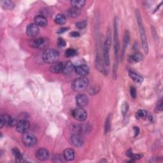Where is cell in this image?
Segmentation results:
<instances>
[{
    "mask_svg": "<svg viewBox=\"0 0 163 163\" xmlns=\"http://www.w3.org/2000/svg\"><path fill=\"white\" fill-rule=\"evenodd\" d=\"M1 5L4 9L8 10H12L14 8V6H15L14 3L12 1H9V0H3V1H1Z\"/></svg>",
    "mask_w": 163,
    "mask_h": 163,
    "instance_id": "23",
    "label": "cell"
},
{
    "mask_svg": "<svg viewBox=\"0 0 163 163\" xmlns=\"http://www.w3.org/2000/svg\"><path fill=\"white\" fill-rule=\"evenodd\" d=\"M42 58L47 64H54L59 60V54L54 49H47L44 52Z\"/></svg>",
    "mask_w": 163,
    "mask_h": 163,
    "instance_id": "4",
    "label": "cell"
},
{
    "mask_svg": "<svg viewBox=\"0 0 163 163\" xmlns=\"http://www.w3.org/2000/svg\"><path fill=\"white\" fill-rule=\"evenodd\" d=\"M89 80L85 76H81L75 79L72 85L73 90L76 92H81L86 90L89 86Z\"/></svg>",
    "mask_w": 163,
    "mask_h": 163,
    "instance_id": "5",
    "label": "cell"
},
{
    "mask_svg": "<svg viewBox=\"0 0 163 163\" xmlns=\"http://www.w3.org/2000/svg\"><path fill=\"white\" fill-rule=\"evenodd\" d=\"M76 54V51L73 48H68L65 52V55L67 58L73 57Z\"/></svg>",
    "mask_w": 163,
    "mask_h": 163,
    "instance_id": "30",
    "label": "cell"
},
{
    "mask_svg": "<svg viewBox=\"0 0 163 163\" xmlns=\"http://www.w3.org/2000/svg\"><path fill=\"white\" fill-rule=\"evenodd\" d=\"M127 111H128V105H127L126 103H124L122 105V113L124 116L126 114Z\"/></svg>",
    "mask_w": 163,
    "mask_h": 163,
    "instance_id": "33",
    "label": "cell"
},
{
    "mask_svg": "<svg viewBox=\"0 0 163 163\" xmlns=\"http://www.w3.org/2000/svg\"><path fill=\"white\" fill-rule=\"evenodd\" d=\"M75 70V67L71 61H68L65 65H64L62 73L64 75L68 76L72 75Z\"/></svg>",
    "mask_w": 163,
    "mask_h": 163,
    "instance_id": "14",
    "label": "cell"
},
{
    "mask_svg": "<svg viewBox=\"0 0 163 163\" xmlns=\"http://www.w3.org/2000/svg\"><path fill=\"white\" fill-rule=\"evenodd\" d=\"M46 40L44 38H34L33 40H30L29 45L31 47L38 48L43 47L46 44Z\"/></svg>",
    "mask_w": 163,
    "mask_h": 163,
    "instance_id": "12",
    "label": "cell"
},
{
    "mask_svg": "<svg viewBox=\"0 0 163 163\" xmlns=\"http://www.w3.org/2000/svg\"><path fill=\"white\" fill-rule=\"evenodd\" d=\"M76 104L79 107L83 108L88 104L89 99L87 96L84 94H79L76 96L75 97Z\"/></svg>",
    "mask_w": 163,
    "mask_h": 163,
    "instance_id": "11",
    "label": "cell"
},
{
    "mask_svg": "<svg viewBox=\"0 0 163 163\" xmlns=\"http://www.w3.org/2000/svg\"><path fill=\"white\" fill-rule=\"evenodd\" d=\"M113 49H114L115 54V68L118 65V58H119V32H118V20L115 18L113 23Z\"/></svg>",
    "mask_w": 163,
    "mask_h": 163,
    "instance_id": "3",
    "label": "cell"
},
{
    "mask_svg": "<svg viewBox=\"0 0 163 163\" xmlns=\"http://www.w3.org/2000/svg\"><path fill=\"white\" fill-rule=\"evenodd\" d=\"M110 127H111V117L110 115H108L106 119V122L105 124V133L106 134L108 133V132L110 130Z\"/></svg>",
    "mask_w": 163,
    "mask_h": 163,
    "instance_id": "29",
    "label": "cell"
},
{
    "mask_svg": "<svg viewBox=\"0 0 163 163\" xmlns=\"http://www.w3.org/2000/svg\"><path fill=\"white\" fill-rule=\"evenodd\" d=\"M75 151L72 148H67L63 152V157L67 161H72L75 159Z\"/></svg>",
    "mask_w": 163,
    "mask_h": 163,
    "instance_id": "17",
    "label": "cell"
},
{
    "mask_svg": "<svg viewBox=\"0 0 163 163\" xmlns=\"http://www.w3.org/2000/svg\"><path fill=\"white\" fill-rule=\"evenodd\" d=\"M30 127V122L26 119H21L16 125L17 131L19 133H24L27 131Z\"/></svg>",
    "mask_w": 163,
    "mask_h": 163,
    "instance_id": "10",
    "label": "cell"
},
{
    "mask_svg": "<svg viewBox=\"0 0 163 163\" xmlns=\"http://www.w3.org/2000/svg\"><path fill=\"white\" fill-rule=\"evenodd\" d=\"M70 36L72 37L76 38V37H80V33L77 31H73L70 33Z\"/></svg>",
    "mask_w": 163,
    "mask_h": 163,
    "instance_id": "37",
    "label": "cell"
},
{
    "mask_svg": "<svg viewBox=\"0 0 163 163\" xmlns=\"http://www.w3.org/2000/svg\"><path fill=\"white\" fill-rule=\"evenodd\" d=\"M22 140L23 144L27 147H33L37 142V138L36 136L33 133L27 131L23 133Z\"/></svg>",
    "mask_w": 163,
    "mask_h": 163,
    "instance_id": "6",
    "label": "cell"
},
{
    "mask_svg": "<svg viewBox=\"0 0 163 163\" xmlns=\"http://www.w3.org/2000/svg\"><path fill=\"white\" fill-rule=\"evenodd\" d=\"M163 108V104H162V100H161L158 101L157 106H156V109L158 111H162Z\"/></svg>",
    "mask_w": 163,
    "mask_h": 163,
    "instance_id": "35",
    "label": "cell"
},
{
    "mask_svg": "<svg viewBox=\"0 0 163 163\" xmlns=\"http://www.w3.org/2000/svg\"><path fill=\"white\" fill-rule=\"evenodd\" d=\"M58 45L61 47H64L66 46V41L65 40L61 38H59L58 40Z\"/></svg>",
    "mask_w": 163,
    "mask_h": 163,
    "instance_id": "34",
    "label": "cell"
},
{
    "mask_svg": "<svg viewBox=\"0 0 163 163\" xmlns=\"http://www.w3.org/2000/svg\"><path fill=\"white\" fill-rule=\"evenodd\" d=\"M136 117L138 119H145L147 117V112L144 110H139L136 113Z\"/></svg>",
    "mask_w": 163,
    "mask_h": 163,
    "instance_id": "28",
    "label": "cell"
},
{
    "mask_svg": "<svg viewBox=\"0 0 163 163\" xmlns=\"http://www.w3.org/2000/svg\"><path fill=\"white\" fill-rule=\"evenodd\" d=\"M126 155H127V156H128L129 158H131V157L133 156V152L131 151V150H128V151H127V152H126Z\"/></svg>",
    "mask_w": 163,
    "mask_h": 163,
    "instance_id": "39",
    "label": "cell"
},
{
    "mask_svg": "<svg viewBox=\"0 0 163 163\" xmlns=\"http://www.w3.org/2000/svg\"><path fill=\"white\" fill-rule=\"evenodd\" d=\"M70 3L72 7L80 9L86 4V1L84 0H72L70 2Z\"/></svg>",
    "mask_w": 163,
    "mask_h": 163,
    "instance_id": "26",
    "label": "cell"
},
{
    "mask_svg": "<svg viewBox=\"0 0 163 163\" xmlns=\"http://www.w3.org/2000/svg\"><path fill=\"white\" fill-rule=\"evenodd\" d=\"M136 17L137 19V23L138 25V28L140 33V38L141 40V44H142V47L144 50V52L146 54L148 52V45L147 42V39L146 37V34L144 29V26L142 23V19H141L140 12L137 10L136 11Z\"/></svg>",
    "mask_w": 163,
    "mask_h": 163,
    "instance_id": "1",
    "label": "cell"
},
{
    "mask_svg": "<svg viewBox=\"0 0 163 163\" xmlns=\"http://www.w3.org/2000/svg\"><path fill=\"white\" fill-rule=\"evenodd\" d=\"M75 72L81 76H86L89 73V68L86 65H81L75 68Z\"/></svg>",
    "mask_w": 163,
    "mask_h": 163,
    "instance_id": "15",
    "label": "cell"
},
{
    "mask_svg": "<svg viewBox=\"0 0 163 163\" xmlns=\"http://www.w3.org/2000/svg\"><path fill=\"white\" fill-rule=\"evenodd\" d=\"M54 21L56 24H59V25H63L65 24L66 22V18L65 15L63 14H58L54 19Z\"/></svg>",
    "mask_w": 163,
    "mask_h": 163,
    "instance_id": "25",
    "label": "cell"
},
{
    "mask_svg": "<svg viewBox=\"0 0 163 163\" xmlns=\"http://www.w3.org/2000/svg\"><path fill=\"white\" fill-rule=\"evenodd\" d=\"M39 27L35 23L30 24L27 26L26 33L28 37L31 38H35L39 34Z\"/></svg>",
    "mask_w": 163,
    "mask_h": 163,
    "instance_id": "9",
    "label": "cell"
},
{
    "mask_svg": "<svg viewBox=\"0 0 163 163\" xmlns=\"http://www.w3.org/2000/svg\"><path fill=\"white\" fill-rule=\"evenodd\" d=\"M130 94L132 98L135 99L136 97V89L134 86H131L130 87Z\"/></svg>",
    "mask_w": 163,
    "mask_h": 163,
    "instance_id": "32",
    "label": "cell"
},
{
    "mask_svg": "<svg viewBox=\"0 0 163 163\" xmlns=\"http://www.w3.org/2000/svg\"><path fill=\"white\" fill-rule=\"evenodd\" d=\"M63 68H64V65L62 62H57L54 64H52V65L50 68V70L52 73H60L62 72Z\"/></svg>",
    "mask_w": 163,
    "mask_h": 163,
    "instance_id": "19",
    "label": "cell"
},
{
    "mask_svg": "<svg viewBox=\"0 0 163 163\" xmlns=\"http://www.w3.org/2000/svg\"><path fill=\"white\" fill-rule=\"evenodd\" d=\"M144 59L143 54L140 52H136L129 57V61L131 62H139Z\"/></svg>",
    "mask_w": 163,
    "mask_h": 163,
    "instance_id": "21",
    "label": "cell"
},
{
    "mask_svg": "<svg viewBox=\"0 0 163 163\" xmlns=\"http://www.w3.org/2000/svg\"><path fill=\"white\" fill-rule=\"evenodd\" d=\"M71 141H72V144L77 147H80L83 144V140L79 133H76L73 134L71 137Z\"/></svg>",
    "mask_w": 163,
    "mask_h": 163,
    "instance_id": "13",
    "label": "cell"
},
{
    "mask_svg": "<svg viewBox=\"0 0 163 163\" xmlns=\"http://www.w3.org/2000/svg\"><path fill=\"white\" fill-rule=\"evenodd\" d=\"M128 74H129V76L131 79L135 82L139 83L143 82V81H144L143 77L141 76V75H138V73L133 72V71H129Z\"/></svg>",
    "mask_w": 163,
    "mask_h": 163,
    "instance_id": "22",
    "label": "cell"
},
{
    "mask_svg": "<svg viewBox=\"0 0 163 163\" xmlns=\"http://www.w3.org/2000/svg\"><path fill=\"white\" fill-rule=\"evenodd\" d=\"M12 153L14 155V157H15L17 159V161L21 162L23 161V155L21 154V152H20V151L17 148H13L12 150Z\"/></svg>",
    "mask_w": 163,
    "mask_h": 163,
    "instance_id": "27",
    "label": "cell"
},
{
    "mask_svg": "<svg viewBox=\"0 0 163 163\" xmlns=\"http://www.w3.org/2000/svg\"><path fill=\"white\" fill-rule=\"evenodd\" d=\"M68 30H69V28H68V27H61V29H59V31H58V33H59V34L64 33H65L66 31H67Z\"/></svg>",
    "mask_w": 163,
    "mask_h": 163,
    "instance_id": "36",
    "label": "cell"
},
{
    "mask_svg": "<svg viewBox=\"0 0 163 163\" xmlns=\"http://www.w3.org/2000/svg\"><path fill=\"white\" fill-rule=\"evenodd\" d=\"M130 40V34L128 31H126L124 34V41H123V45H122V56H124L126 49L128 45Z\"/></svg>",
    "mask_w": 163,
    "mask_h": 163,
    "instance_id": "20",
    "label": "cell"
},
{
    "mask_svg": "<svg viewBox=\"0 0 163 163\" xmlns=\"http://www.w3.org/2000/svg\"><path fill=\"white\" fill-rule=\"evenodd\" d=\"M72 115L73 117L79 121H84L87 117L86 111L82 107H79L75 109L72 112Z\"/></svg>",
    "mask_w": 163,
    "mask_h": 163,
    "instance_id": "8",
    "label": "cell"
},
{
    "mask_svg": "<svg viewBox=\"0 0 163 163\" xmlns=\"http://www.w3.org/2000/svg\"><path fill=\"white\" fill-rule=\"evenodd\" d=\"M80 12V9L75 8V7H72V8H70L68 11V16L72 18H75L78 16H79Z\"/></svg>",
    "mask_w": 163,
    "mask_h": 163,
    "instance_id": "24",
    "label": "cell"
},
{
    "mask_svg": "<svg viewBox=\"0 0 163 163\" xmlns=\"http://www.w3.org/2000/svg\"><path fill=\"white\" fill-rule=\"evenodd\" d=\"M36 157L40 161H45L49 157V152L45 148H40L37 151Z\"/></svg>",
    "mask_w": 163,
    "mask_h": 163,
    "instance_id": "16",
    "label": "cell"
},
{
    "mask_svg": "<svg viewBox=\"0 0 163 163\" xmlns=\"http://www.w3.org/2000/svg\"><path fill=\"white\" fill-rule=\"evenodd\" d=\"M133 129L134 130V132H135V135H134V137H136L138 135L139 132H140V129L138 128V127H134Z\"/></svg>",
    "mask_w": 163,
    "mask_h": 163,
    "instance_id": "38",
    "label": "cell"
},
{
    "mask_svg": "<svg viewBox=\"0 0 163 163\" xmlns=\"http://www.w3.org/2000/svg\"><path fill=\"white\" fill-rule=\"evenodd\" d=\"M17 122L16 119L13 118L9 115L5 114L0 117V126L1 128H3L4 126L14 127L16 126Z\"/></svg>",
    "mask_w": 163,
    "mask_h": 163,
    "instance_id": "7",
    "label": "cell"
},
{
    "mask_svg": "<svg viewBox=\"0 0 163 163\" xmlns=\"http://www.w3.org/2000/svg\"><path fill=\"white\" fill-rule=\"evenodd\" d=\"M87 20H82V21H80V22H78L75 24L76 26L78 28H79V29H83V28H85L87 26Z\"/></svg>",
    "mask_w": 163,
    "mask_h": 163,
    "instance_id": "31",
    "label": "cell"
},
{
    "mask_svg": "<svg viewBox=\"0 0 163 163\" xmlns=\"http://www.w3.org/2000/svg\"><path fill=\"white\" fill-rule=\"evenodd\" d=\"M34 23L38 26L45 27L47 26L48 24L47 20L46 17L42 15H39L34 17Z\"/></svg>",
    "mask_w": 163,
    "mask_h": 163,
    "instance_id": "18",
    "label": "cell"
},
{
    "mask_svg": "<svg viewBox=\"0 0 163 163\" xmlns=\"http://www.w3.org/2000/svg\"><path fill=\"white\" fill-rule=\"evenodd\" d=\"M112 45V31L110 29L108 30L107 33V38L103 46V59L106 67L110 66V48Z\"/></svg>",
    "mask_w": 163,
    "mask_h": 163,
    "instance_id": "2",
    "label": "cell"
}]
</instances>
